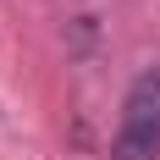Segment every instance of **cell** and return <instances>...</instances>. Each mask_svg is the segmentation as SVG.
<instances>
[{"label":"cell","instance_id":"obj_1","mask_svg":"<svg viewBox=\"0 0 160 160\" xmlns=\"http://www.w3.org/2000/svg\"><path fill=\"white\" fill-rule=\"evenodd\" d=\"M111 160H160V66H144L127 83Z\"/></svg>","mask_w":160,"mask_h":160}]
</instances>
